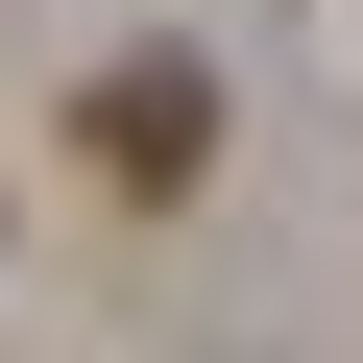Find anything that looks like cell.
I'll return each mask as SVG.
<instances>
[{
    "mask_svg": "<svg viewBox=\"0 0 363 363\" xmlns=\"http://www.w3.org/2000/svg\"><path fill=\"white\" fill-rule=\"evenodd\" d=\"M73 145H97V194H194V169H218V73L194 49H121L73 97Z\"/></svg>",
    "mask_w": 363,
    "mask_h": 363,
    "instance_id": "6da1fadb",
    "label": "cell"
}]
</instances>
